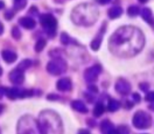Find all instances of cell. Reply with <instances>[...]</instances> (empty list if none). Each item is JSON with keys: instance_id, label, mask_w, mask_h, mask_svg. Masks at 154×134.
<instances>
[{"instance_id": "obj_26", "label": "cell", "mask_w": 154, "mask_h": 134, "mask_svg": "<svg viewBox=\"0 0 154 134\" xmlns=\"http://www.w3.org/2000/svg\"><path fill=\"white\" fill-rule=\"evenodd\" d=\"M11 34H12V37H14L15 40H19L21 37V33H20V30L15 27L12 29V32H11Z\"/></svg>"}, {"instance_id": "obj_21", "label": "cell", "mask_w": 154, "mask_h": 134, "mask_svg": "<svg viewBox=\"0 0 154 134\" xmlns=\"http://www.w3.org/2000/svg\"><path fill=\"white\" fill-rule=\"evenodd\" d=\"M31 65H32V61L29 60V59H25V60L22 61L21 62L19 63L17 68L23 72V71H26V69H28Z\"/></svg>"}, {"instance_id": "obj_11", "label": "cell", "mask_w": 154, "mask_h": 134, "mask_svg": "<svg viewBox=\"0 0 154 134\" xmlns=\"http://www.w3.org/2000/svg\"><path fill=\"white\" fill-rule=\"evenodd\" d=\"M9 79L11 82L14 84H21L24 80V76H23V71L17 69L11 71L9 74Z\"/></svg>"}, {"instance_id": "obj_34", "label": "cell", "mask_w": 154, "mask_h": 134, "mask_svg": "<svg viewBox=\"0 0 154 134\" xmlns=\"http://www.w3.org/2000/svg\"><path fill=\"white\" fill-rule=\"evenodd\" d=\"M47 99H49V100H56V99H59V96H57V95H54V94H51V95H48Z\"/></svg>"}, {"instance_id": "obj_9", "label": "cell", "mask_w": 154, "mask_h": 134, "mask_svg": "<svg viewBox=\"0 0 154 134\" xmlns=\"http://www.w3.org/2000/svg\"><path fill=\"white\" fill-rule=\"evenodd\" d=\"M116 90L119 93V94L127 95L129 93L131 90V86L128 81H126L124 79H119L116 83Z\"/></svg>"}, {"instance_id": "obj_2", "label": "cell", "mask_w": 154, "mask_h": 134, "mask_svg": "<svg viewBox=\"0 0 154 134\" xmlns=\"http://www.w3.org/2000/svg\"><path fill=\"white\" fill-rule=\"evenodd\" d=\"M37 122L41 134H63L61 120L54 111L51 110L43 111Z\"/></svg>"}, {"instance_id": "obj_42", "label": "cell", "mask_w": 154, "mask_h": 134, "mask_svg": "<svg viewBox=\"0 0 154 134\" xmlns=\"http://www.w3.org/2000/svg\"><path fill=\"white\" fill-rule=\"evenodd\" d=\"M2 69L0 68V76L2 75Z\"/></svg>"}, {"instance_id": "obj_35", "label": "cell", "mask_w": 154, "mask_h": 134, "mask_svg": "<svg viewBox=\"0 0 154 134\" xmlns=\"http://www.w3.org/2000/svg\"><path fill=\"white\" fill-rule=\"evenodd\" d=\"M133 99H134V102H139L140 101V96L138 93H134L133 94Z\"/></svg>"}, {"instance_id": "obj_36", "label": "cell", "mask_w": 154, "mask_h": 134, "mask_svg": "<svg viewBox=\"0 0 154 134\" xmlns=\"http://www.w3.org/2000/svg\"><path fill=\"white\" fill-rule=\"evenodd\" d=\"M78 134H90V132L87 129H80Z\"/></svg>"}, {"instance_id": "obj_31", "label": "cell", "mask_w": 154, "mask_h": 134, "mask_svg": "<svg viewBox=\"0 0 154 134\" xmlns=\"http://www.w3.org/2000/svg\"><path fill=\"white\" fill-rule=\"evenodd\" d=\"M140 89H141L142 91L146 92V91H147L148 89H149V85H148L147 83H140Z\"/></svg>"}, {"instance_id": "obj_30", "label": "cell", "mask_w": 154, "mask_h": 134, "mask_svg": "<svg viewBox=\"0 0 154 134\" xmlns=\"http://www.w3.org/2000/svg\"><path fill=\"white\" fill-rule=\"evenodd\" d=\"M14 12L12 11H7L5 14V17L7 20H10L14 17Z\"/></svg>"}, {"instance_id": "obj_40", "label": "cell", "mask_w": 154, "mask_h": 134, "mask_svg": "<svg viewBox=\"0 0 154 134\" xmlns=\"http://www.w3.org/2000/svg\"><path fill=\"white\" fill-rule=\"evenodd\" d=\"M3 109H4L3 105H0V114H1V113L2 112V111H3Z\"/></svg>"}, {"instance_id": "obj_28", "label": "cell", "mask_w": 154, "mask_h": 134, "mask_svg": "<svg viewBox=\"0 0 154 134\" xmlns=\"http://www.w3.org/2000/svg\"><path fill=\"white\" fill-rule=\"evenodd\" d=\"M119 134H129V129L126 126H120L117 129Z\"/></svg>"}, {"instance_id": "obj_32", "label": "cell", "mask_w": 154, "mask_h": 134, "mask_svg": "<svg viewBox=\"0 0 154 134\" xmlns=\"http://www.w3.org/2000/svg\"><path fill=\"white\" fill-rule=\"evenodd\" d=\"M6 91L7 89H5V88L4 87H0V99L3 97L4 95L6 94Z\"/></svg>"}, {"instance_id": "obj_14", "label": "cell", "mask_w": 154, "mask_h": 134, "mask_svg": "<svg viewBox=\"0 0 154 134\" xmlns=\"http://www.w3.org/2000/svg\"><path fill=\"white\" fill-rule=\"evenodd\" d=\"M71 107L73 108L75 111H77L78 112L80 113H87L88 111V108L85 106V104L82 102V101L79 100H75L71 103Z\"/></svg>"}, {"instance_id": "obj_20", "label": "cell", "mask_w": 154, "mask_h": 134, "mask_svg": "<svg viewBox=\"0 0 154 134\" xmlns=\"http://www.w3.org/2000/svg\"><path fill=\"white\" fill-rule=\"evenodd\" d=\"M105 111V108L103 106V104L101 103H97L95 105L94 108V111H93V114L96 117H99L100 115L103 114Z\"/></svg>"}, {"instance_id": "obj_16", "label": "cell", "mask_w": 154, "mask_h": 134, "mask_svg": "<svg viewBox=\"0 0 154 134\" xmlns=\"http://www.w3.org/2000/svg\"><path fill=\"white\" fill-rule=\"evenodd\" d=\"M122 14V8L119 6H114L108 11V15L110 18H117Z\"/></svg>"}, {"instance_id": "obj_25", "label": "cell", "mask_w": 154, "mask_h": 134, "mask_svg": "<svg viewBox=\"0 0 154 134\" xmlns=\"http://www.w3.org/2000/svg\"><path fill=\"white\" fill-rule=\"evenodd\" d=\"M128 15L131 16V17H134V16L137 15L139 14V8L136 5L130 6L128 9Z\"/></svg>"}, {"instance_id": "obj_5", "label": "cell", "mask_w": 154, "mask_h": 134, "mask_svg": "<svg viewBox=\"0 0 154 134\" xmlns=\"http://www.w3.org/2000/svg\"><path fill=\"white\" fill-rule=\"evenodd\" d=\"M39 21L48 35L50 37L55 35L57 21L54 16L50 14H42L39 18Z\"/></svg>"}, {"instance_id": "obj_24", "label": "cell", "mask_w": 154, "mask_h": 134, "mask_svg": "<svg viewBox=\"0 0 154 134\" xmlns=\"http://www.w3.org/2000/svg\"><path fill=\"white\" fill-rule=\"evenodd\" d=\"M26 0H14V6L16 10H21L25 8Z\"/></svg>"}, {"instance_id": "obj_1", "label": "cell", "mask_w": 154, "mask_h": 134, "mask_svg": "<svg viewBox=\"0 0 154 134\" xmlns=\"http://www.w3.org/2000/svg\"><path fill=\"white\" fill-rule=\"evenodd\" d=\"M144 46V37L141 31L134 27H122L114 33L109 40L111 53L122 58H129L141 51Z\"/></svg>"}, {"instance_id": "obj_6", "label": "cell", "mask_w": 154, "mask_h": 134, "mask_svg": "<svg viewBox=\"0 0 154 134\" xmlns=\"http://www.w3.org/2000/svg\"><path fill=\"white\" fill-rule=\"evenodd\" d=\"M66 68H67V67H66L65 61L60 59V58H57L54 60L48 62L46 69L50 74L57 76L65 72L66 71Z\"/></svg>"}, {"instance_id": "obj_7", "label": "cell", "mask_w": 154, "mask_h": 134, "mask_svg": "<svg viewBox=\"0 0 154 134\" xmlns=\"http://www.w3.org/2000/svg\"><path fill=\"white\" fill-rule=\"evenodd\" d=\"M150 116L143 111H137L133 117V124L137 129H146L150 126Z\"/></svg>"}, {"instance_id": "obj_4", "label": "cell", "mask_w": 154, "mask_h": 134, "mask_svg": "<svg viewBox=\"0 0 154 134\" xmlns=\"http://www.w3.org/2000/svg\"><path fill=\"white\" fill-rule=\"evenodd\" d=\"M17 134H41L38 122L31 116H25L19 121Z\"/></svg>"}, {"instance_id": "obj_27", "label": "cell", "mask_w": 154, "mask_h": 134, "mask_svg": "<svg viewBox=\"0 0 154 134\" xmlns=\"http://www.w3.org/2000/svg\"><path fill=\"white\" fill-rule=\"evenodd\" d=\"M69 37L66 33H62L60 35V42L63 43V45H67L69 43Z\"/></svg>"}, {"instance_id": "obj_17", "label": "cell", "mask_w": 154, "mask_h": 134, "mask_svg": "<svg viewBox=\"0 0 154 134\" xmlns=\"http://www.w3.org/2000/svg\"><path fill=\"white\" fill-rule=\"evenodd\" d=\"M6 95L10 99H15L17 97L20 98L21 90L17 88H11V89H7Z\"/></svg>"}, {"instance_id": "obj_10", "label": "cell", "mask_w": 154, "mask_h": 134, "mask_svg": "<svg viewBox=\"0 0 154 134\" xmlns=\"http://www.w3.org/2000/svg\"><path fill=\"white\" fill-rule=\"evenodd\" d=\"M100 130L102 134H119L117 129L114 128L113 124L107 120H103L100 123Z\"/></svg>"}, {"instance_id": "obj_19", "label": "cell", "mask_w": 154, "mask_h": 134, "mask_svg": "<svg viewBox=\"0 0 154 134\" xmlns=\"http://www.w3.org/2000/svg\"><path fill=\"white\" fill-rule=\"evenodd\" d=\"M120 107V102H118L117 100H116V99H111L110 101L108 103V106H107V109L109 110V111H117L118 109Z\"/></svg>"}, {"instance_id": "obj_41", "label": "cell", "mask_w": 154, "mask_h": 134, "mask_svg": "<svg viewBox=\"0 0 154 134\" xmlns=\"http://www.w3.org/2000/svg\"><path fill=\"white\" fill-rule=\"evenodd\" d=\"M139 2H141V3H145V2H146L148 1V0H138Z\"/></svg>"}, {"instance_id": "obj_3", "label": "cell", "mask_w": 154, "mask_h": 134, "mask_svg": "<svg viewBox=\"0 0 154 134\" xmlns=\"http://www.w3.org/2000/svg\"><path fill=\"white\" fill-rule=\"evenodd\" d=\"M72 20L76 24L89 26L96 22L98 18V10L91 4H82L72 11Z\"/></svg>"}, {"instance_id": "obj_29", "label": "cell", "mask_w": 154, "mask_h": 134, "mask_svg": "<svg viewBox=\"0 0 154 134\" xmlns=\"http://www.w3.org/2000/svg\"><path fill=\"white\" fill-rule=\"evenodd\" d=\"M146 100L149 102H153L154 101V92H150L148 93L146 96Z\"/></svg>"}, {"instance_id": "obj_38", "label": "cell", "mask_w": 154, "mask_h": 134, "mask_svg": "<svg viewBox=\"0 0 154 134\" xmlns=\"http://www.w3.org/2000/svg\"><path fill=\"white\" fill-rule=\"evenodd\" d=\"M3 33V26L1 23H0V35Z\"/></svg>"}, {"instance_id": "obj_23", "label": "cell", "mask_w": 154, "mask_h": 134, "mask_svg": "<svg viewBox=\"0 0 154 134\" xmlns=\"http://www.w3.org/2000/svg\"><path fill=\"white\" fill-rule=\"evenodd\" d=\"M46 46V42L43 39H41V40H38L36 42L35 45V50L37 53H40L43 50V49L45 48V46Z\"/></svg>"}, {"instance_id": "obj_18", "label": "cell", "mask_w": 154, "mask_h": 134, "mask_svg": "<svg viewBox=\"0 0 154 134\" xmlns=\"http://www.w3.org/2000/svg\"><path fill=\"white\" fill-rule=\"evenodd\" d=\"M141 14L142 18H143L145 21H146L149 24H153V18H152V12H151V11L149 8H144V9H143Z\"/></svg>"}, {"instance_id": "obj_39", "label": "cell", "mask_w": 154, "mask_h": 134, "mask_svg": "<svg viewBox=\"0 0 154 134\" xmlns=\"http://www.w3.org/2000/svg\"><path fill=\"white\" fill-rule=\"evenodd\" d=\"M4 6H5V4H4L2 2H1V1H0V9L3 8Z\"/></svg>"}, {"instance_id": "obj_15", "label": "cell", "mask_w": 154, "mask_h": 134, "mask_svg": "<svg viewBox=\"0 0 154 134\" xmlns=\"http://www.w3.org/2000/svg\"><path fill=\"white\" fill-rule=\"evenodd\" d=\"M2 56L4 61L7 63H13V62H15L17 58V55L13 53V52L10 51V50H4V51H2Z\"/></svg>"}, {"instance_id": "obj_33", "label": "cell", "mask_w": 154, "mask_h": 134, "mask_svg": "<svg viewBox=\"0 0 154 134\" xmlns=\"http://www.w3.org/2000/svg\"><path fill=\"white\" fill-rule=\"evenodd\" d=\"M88 89L93 93H97V91H98L97 86H95L94 85H91V86H88Z\"/></svg>"}, {"instance_id": "obj_37", "label": "cell", "mask_w": 154, "mask_h": 134, "mask_svg": "<svg viewBox=\"0 0 154 134\" xmlns=\"http://www.w3.org/2000/svg\"><path fill=\"white\" fill-rule=\"evenodd\" d=\"M98 2H100L102 5H105V4H107L110 2V0H98Z\"/></svg>"}, {"instance_id": "obj_22", "label": "cell", "mask_w": 154, "mask_h": 134, "mask_svg": "<svg viewBox=\"0 0 154 134\" xmlns=\"http://www.w3.org/2000/svg\"><path fill=\"white\" fill-rule=\"evenodd\" d=\"M102 41V37L101 36H97L91 43V48L94 51H97L100 46V43Z\"/></svg>"}, {"instance_id": "obj_8", "label": "cell", "mask_w": 154, "mask_h": 134, "mask_svg": "<svg viewBox=\"0 0 154 134\" xmlns=\"http://www.w3.org/2000/svg\"><path fill=\"white\" fill-rule=\"evenodd\" d=\"M101 67L98 65H94L91 68H88L84 74L85 80L88 82H94L97 80V77L101 73Z\"/></svg>"}, {"instance_id": "obj_12", "label": "cell", "mask_w": 154, "mask_h": 134, "mask_svg": "<svg viewBox=\"0 0 154 134\" xmlns=\"http://www.w3.org/2000/svg\"><path fill=\"white\" fill-rule=\"evenodd\" d=\"M72 87V83L69 78H62L57 83V89L61 92L69 91Z\"/></svg>"}, {"instance_id": "obj_13", "label": "cell", "mask_w": 154, "mask_h": 134, "mask_svg": "<svg viewBox=\"0 0 154 134\" xmlns=\"http://www.w3.org/2000/svg\"><path fill=\"white\" fill-rule=\"evenodd\" d=\"M19 23L23 27L27 30H32L35 27V21L31 18H21L19 20Z\"/></svg>"}]
</instances>
